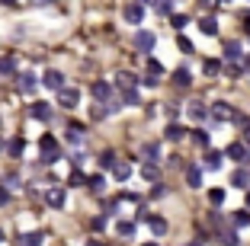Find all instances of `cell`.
<instances>
[{
	"mask_svg": "<svg viewBox=\"0 0 250 246\" xmlns=\"http://www.w3.org/2000/svg\"><path fill=\"white\" fill-rule=\"evenodd\" d=\"M106 205V211H109V214H116L119 211V198H109V202H103Z\"/></svg>",
	"mask_w": 250,
	"mask_h": 246,
	"instance_id": "cell-48",
	"label": "cell"
},
{
	"mask_svg": "<svg viewBox=\"0 0 250 246\" xmlns=\"http://www.w3.org/2000/svg\"><path fill=\"white\" fill-rule=\"evenodd\" d=\"M29 118H36V122H48V118H52V106H48V102H32Z\"/></svg>",
	"mask_w": 250,
	"mask_h": 246,
	"instance_id": "cell-10",
	"label": "cell"
},
{
	"mask_svg": "<svg viewBox=\"0 0 250 246\" xmlns=\"http://www.w3.org/2000/svg\"><path fill=\"white\" fill-rule=\"evenodd\" d=\"M241 22H244V29L250 32V13H241Z\"/></svg>",
	"mask_w": 250,
	"mask_h": 246,
	"instance_id": "cell-52",
	"label": "cell"
},
{
	"mask_svg": "<svg viewBox=\"0 0 250 246\" xmlns=\"http://www.w3.org/2000/svg\"><path fill=\"white\" fill-rule=\"evenodd\" d=\"M170 22H173V29H186V26H189V16H183V13H170Z\"/></svg>",
	"mask_w": 250,
	"mask_h": 246,
	"instance_id": "cell-37",
	"label": "cell"
},
{
	"mask_svg": "<svg viewBox=\"0 0 250 246\" xmlns=\"http://www.w3.org/2000/svg\"><path fill=\"white\" fill-rule=\"evenodd\" d=\"M192 141H196L202 151H208V134H206V131H199V128H196V131H192Z\"/></svg>",
	"mask_w": 250,
	"mask_h": 246,
	"instance_id": "cell-39",
	"label": "cell"
},
{
	"mask_svg": "<svg viewBox=\"0 0 250 246\" xmlns=\"http://www.w3.org/2000/svg\"><path fill=\"white\" fill-rule=\"evenodd\" d=\"M177 48L183 51V55H192V51H196V45H192V42H189L186 36H180V38H177Z\"/></svg>",
	"mask_w": 250,
	"mask_h": 246,
	"instance_id": "cell-38",
	"label": "cell"
},
{
	"mask_svg": "<svg viewBox=\"0 0 250 246\" xmlns=\"http://www.w3.org/2000/svg\"><path fill=\"white\" fill-rule=\"evenodd\" d=\"M71 160H74V167H81L83 160H87V153H81V151H77V153H74V157H71Z\"/></svg>",
	"mask_w": 250,
	"mask_h": 246,
	"instance_id": "cell-51",
	"label": "cell"
},
{
	"mask_svg": "<svg viewBox=\"0 0 250 246\" xmlns=\"http://www.w3.org/2000/svg\"><path fill=\"white\" fill-rule=\"evenodd\" d=\"M186 186H189V189L202 186V170H199V167H186Z\"/></svg>",
	"mask_w": 250,
	"mask_h": 246,
	"instance_id": "cell-20",
	"label": "cell"
},
{
	"mask_svg": "<svg viewBox=\"0 0 250 246\" xmlns=\"http://www.w3.org/2000/svg\"><path fill=\"white\" fill-rule=\"evenodd\" d=\"M199 29L206 32V36H218V19L215 16H202L199 19Z\"/></svg>",
	"mask_w": 250,
	"mask_h": 246,
	"instance_id": "cell-19",
	"label": "cell"
},
{
	"mask_svg": "<svg viewBox=\"0 0 250 246\" xmlns=\"http://www.w3.org/2000/svg\"><path fill=\"white\" fill-rule=\"evenodd\" d=\"M122 19H125V22H132V26H138V22L145 19V0H132V3H125Z\"/></svg>",
	"mask_w": 250,
	"mask_h": 246,
	"instance_id": "cell-3",
	"label": "cell"
},
{
	"mask_svg": "<svg viewBox=\"0 0 250 246\" xmlns=\"http://www.w3.org/2000/svg\"><path fill=\"white\" fill-rule=\"evenodd\" d=\"M96 160H100V167H103V170H112V167H116V163H119L116 151H103V153H100V157H96Z\"/></svg>",
	"mask_w": 250,
	"mask_h": 246,
	"instance_id": "cell-26",
	"label": "cell"
},
{
	"mask_svg": "<svg viewBox=\"0 0 250 246\" xmlns=\"http://www.w3.org/2000/svg\"><path fill=\"white\" fill-rule=\"evenodd\" d=\"M103 227H106V221H103V217H93V221H90V230H96V233H100Z\"/></svg>",
	"mask_w": 250,
	"mask_h": 246,
	"instance_id": "cell-46",
	"label": "cell"
},
{
	"mask_svg": "<svg viewBox=\"0 0 250 246\" xmlns=\"http://www.w3.org/2000/svg\"><path fill=\"white\" fill-rule=\"evenodd\" d=\"M244 71L250 74V55H247V58H244Z\"/></svg>",
	"mask_w": 250,
	"mask_h": 246,
	"instance_id": "cell-55",
	"label": "cell"
},
{
	"mask_svg": "<svg viewBox=\"0 0 250 246\" xmlns=\"http://www.w3.org/2000/svg\"><path fill=\"white\" fill-rule=\"evenodd\" d=\"M225 58H228V61L241 58V42H225Z\"/></svg>",
	"mask_w": 250,
	"mask_h": 246,
	"instance_id": "cell-30",
	"label": "cell"
},
{
	"mask_svg": "<svg viewBox=\"0 0 250 246\" xmlns=\"http://www.w3.org/2000/svg\"><path fill=\"white\" fill-rule=\"evenodd\" d=\"M225 3H228V0H225Z\"/></svg>",
	"mask_w": 250,
	"mask_h": 246,
	"instance_id": "cell-63",
	"label": "cell"
},
{
	"mask_svg": "<svg viewBox=\"0 0 250 246\" xmlns=\"http://www.w3.org/2000/svg\"><path fill=\"white\" fill-rule=\"evenodd\" d=\"M0 3H7V7H10V3H16V0H0Z\"/></svg>",
	"mask_w": 250,
	"mask_h": 246,
	"instance_id": "cell-59",
	"label": "cell"
},
{
	"mask_svg": "<svg viewBox=\"0 0 250 246\" xmlns=\"http://www.w3.org/2000/svg\"><path fill=\"white\" fill-rule=\"evenodd\" d=\"M157 45V36L154 32H147V29H138L135 32V51H145V55H151Z\"/></svg>",
	"mask_w": 250,
	"mask_h": 246,
	"instance_id": "cell-4",
	"label": "cell"
},
{
	"mask_svg": "<svg viewBox=\"0 0 250 246\" xmlns=\"http://www.w3.org/2000/svg\"><path fill=\"white\" fill-rule=\"evenodd\" d=\"M3 151H7V157H22V153H26V141L22 138H10Z\"/></svg>",
	"mask_w": 250,
	"mask_h": 246,
	"instance_id": "cell-13",
	"label": "cell"
},
{
	"mask_svg": "<svg viewBox=\"0 0 250 246\" xmlns=\"http://www.w3.org/2000/svg\"><path fill=\"white\" fill-rule=\"evenodd\" d=\"M244 202H247V208H250V189H247V198H244Z\"/></svg>",
	"mask_w": 250,
	"mask_h": 246,
	"instance_id": "cell-57",
	"label": "cell"
},
{
	"mask_svg": "<svg viewBox=\"0 0 250 246\" xmlns=\"http://www.w3.org/2000/svg\"><path fill=\"white\" fill-rule=\"evenodd\" d=\"M157 83H161V77H154V74H147V77H145V87H157Z\"/></svg>",
	"mask_w": 250,
	"mask_h": 246,
	"instance_id": "cell-49",
	"label": "cell"
},
{
	"mask_svg": "<svg viewBox=\"0 0 250 246\" xmlns=\"http://www.w3.org/2000/svg\"><path fill=\"white\" fill-rule=\"evenodd\" d=\"M164 195H167V186H164V182H154V189H151L147 198H164Z\"/></svg>",
	"mask_w": 250,
	"mask_h": 246,
	"instance_id": "cell-43",
	"label": "cell"
},
{
	"mask_svg": "<svg viewBox=\"0 0 250 246\" xmlns=\"http://www.w3.org/2000/svg\"><path fill=\"white\" fill-rule=\"evenodd\" d=\"M112 176H116L119 182H125L128 176H132V167H128V163H116V167H112Z\"/></svg>",
	"mask_w": 250,
	"mask_h": 246,
	"instance_id": "cell-32",
	"label": "cell"
},
{
	"mask_svg": "<svg viewBox=\"0 0 250 246\" xmlns=\"http://www.w3.org/2000/svg\"><path fill=\"white\" fill-rule=\"evenodd\" d=\"M234 106H228V102H212L208 106V118H215V122H234Z\"/></svg>",
	"mask_w": 250,
	"mask_h": 246,
	"instance_id": "cell-2",
	"label": "cell"
},
{
	"mask_svg": "<svg viewBox=\"0 0 250 246\" xmlns=\"http://www.w3.org/2000/svg\"><path fill=\"white\" fill-rule=\"evenodd\" d=\"M141 246H157V243H141Z\"/></svg>",
	"mask_w": 250,
	"mask_h": 246,
	"instance_id": "cell-60",
	"label": "cell"
},
{
	"mask_svg": "<svg viewBox=\"0 0 250 246\" xmlns=\"http://www.w3.org/2000/svg\"><path fill=\"white\" fill-rule=\"evenodd\" d=\"M141 157L145 160H161V144H145L141 147Z\"/></svg>",
	"mask_w": 250,
	"mask_h": 246,
	"instance_id": "cell-33",
	"label": "cell"
},
{
	"mask_svg": "<svg viewBox=\"0 0 250 246\" xmlns=\"http://www.w3.org/2000/svg\"><path fill=\"white\" fill-rule=\"evenodd\" d=\"M122 198H125V202H141L138 192H122Z\"/></svg>",
	"mask_w": 250,
	"mask_h": 246,
	"instance_id": "cell-50",
	"label": "cell"
},
{
	"mask_svg": "<svg viewBox=\"0 0 250 246\" xmlns=\"http://www.w3.org/2000/svg\"><path fill=\"white\" fill-rule=\"evenodd\" d=\"M199 3H202V7H215V3H218V0H199Z\"/></svg>",
	"mask_w": 250,
	"mask_h": 246,
	"instance_id": "cell-54",
	"label": "cell"
},
{
	"mask_svg": "<svg viewBox=\"0 0 250 246\" xmlns=\"http://www.w3.org/2000/svg\"><path fill=\"white\" fill-rule=\"evenodd\" d=\"M64 141H67V144H74V147H81L83 144V128H81V125H71V128L64 131Z\"/></svg>",
	"mask_w": 250,
	"mask_h": 246,
	"instance_id": "cell-15",
	"label": "cell"
},
{
	"mask_svg": "<svg viewBox=\"0 0 250 246\" xmlns=\"http://www.w3.org/2000/svg\"><path fill=\"white\" fill-rule=\"evenodd\" d=\"M225 71H228L231 77H241V74H244V64H237V61H231V64L225 67Z\"/></svg>",
	"mask_w": 250,
	"mask_h": 246,
	"instance_id": "cell-44",
	"label": "cell"
},
{
	"mask_svg": "<svg viewBox=\"0 0 250 246\" xmlns=\"http://www.w3.org/2000/svg\"><path fill=\"white\" fill-rule=\"evenodd\" d=\"M45 87L48 90H61L64 87V74L61 71H45Z\"/></svg>",
	"mask_w": 250,
	"mask_h": 246,
	"instance_id": "cell-14",
	"label": "cell"
},
{
	"mask_svg": "<svg viewBox=\"0 0 250 246\" xmlns=\"http://www.w3.org/2000/svg\"><path fill=\"white\" fill-rule=\"evenodd\" d=\"M87 246H103V243H100V240H90V243Z\"/></svg>",
	"mask_w": 250,
	"mask_h": 246,
	"instance_id": "cell-56",
	"label": "cell"
},
{
	"mask_svg": "<svg viewBox=\"0 0 250 246\" xmlns=\"http://www.w3.org/2000/svg\"><path fill=\"white\" fill-rule=\"evenodd\" d=\"M141 176H145L147 182H157V179H161V167H157V160H147L145 167H141Z\"/></svg>",
	"mask_w": 250,
	"mask_h": 246,
	"instance_id": "cell-16",
	"label": "cell"
},
{
	"mask_svg": "<svg viewBox=\"0 0 250 246\" xmlns=\"http://www.w3.org/2000/svg\"><path fill=\"white\" fill-rule=\"evenodd\" d=\"M3 186H7V189H16V186H20V173H13V170H10V173L3 176Z\"/></svg>",
	"mask_w": 250,
	"mask_h": 246,
	"instance_id": "cell-42",
	"label": "cell"
},
{
	"mask_svg": "<svg viewBox=\"0 0 250 246\" xmlns=\"http://www.w3.org/2000/svg\"><path fill=\"white\" fill-rule=\"evenodd\" d=\"M42 240H45L42 230H32V233H22L16 243H20V246H42Z\"/></svg>",
	"mask_w": 250,
	"mask_h": 246,
	"instance_id": "cell-17",
	"label": "cell"
},
{
	"mask_svg": "<svg viewBox=\"0 0 250 246\" xmlns=\"http://www.w3.org/2000/svg\"><path fill=\"white\" fill-rule=\"evenodd\" d=\"M173 83H177V87H189V83H192V74L186 71V67H180V71H173Z\"/></svg>",
	"mask_w": 250,
	"mask_h": 246,
	"instance_id": "cell-27",
	"label": "cell"
},
{
	"mask_svg": "<svg viewBox=\"0 0 250 246\" xmlns=\"http://www.w3.org/2000/svg\"><path fill=\"white\" fill-rule=\"evenodd\" d=\"M122 102H125V106H138V102H141V96H138V87H132V90H122Z\"/></svg>",
	"mask_w": 250,
	"mask_h": 246,
	"instance_id": "cell-31",
	"label": "cell"
},
{
	"mask_svg": "<svg viewBox=\"0 0 250 246\" xmlns=\"http://www.w3.org/2000/svg\"><path fill=\"white\" fill-rule=\"evenodd\" d=\"M186 112H189V118H196V122L208 118V109L202 106V102H189V109H186Z\"/></svg>",
	"mask_w": 250,
	"mask_h": 246,
	"instance_id": "cell-25",
	"label": "cell"
},
{
	"mask_svg": "<svg viewBox=\"0 0 250 246\" xmlns=\"http://www.w3.org/2000/svg\"><path fill=\"white\" fill-rule=\"evenodd\" d=\"M208 202L218 208V205H225V189H208Z\"/></svg>",
	"mask_w": 250,
	"mask_h": 246,
	"instance_id": "cell-36",
	"label": "cell"
},
{
	"mask_svg": "<svg viewBox=\"0 0 250 246\" xmlns=\"http://www.w3.org/2000/svg\"><path fill=\"white\" fill-rule=\"evenodd\" d=\"M116 87L119 90H132V87H138V77H135V74H128V71H119L116 74Z\"/></svg>",
	"mask_w": 250,
	"mask_h": 246,
	"instance_id": "cell-11",
	"label": "cell"
},
{
	"mask_svg": "<svg viewBox=\"0 0 250 246\" xmlns=\"http://www.w3.org/2000/svg\"><path fill=\"white\" fill-rule=\"evenodd\" d=\"M7 202H10V189H7V186H0V208H3Z\"/></svg>",
	"mask_w": 250,
	"mask_h": 246,
	"instance_id": "cell-47",
	"label": "cell"
},
{
	"mask_svg": "<svg viewBox=\"0 0 250 246\" xmlns=\"http://www.w3.org/2000/svg\"><path fill=\"white\" fill-rule=\"evenodd\" d=\"M221 160H225V153H218V151H206L202 163H206L208 170H218V167H221Z\"/></svg>",
	"mask_w": 250,
	"mask_h": 246,
	"instance_id": "cell-24",
	"label": "cell"
},
{
	"mask_svg": "<svg viewBox=\"0 0 250 246\" xmlns=\"http://www.w3.org/2000/svg\"><path fill=\"white\" fill-rule=\"evenodd\" d=\"M154 10L161 16H170V13H173V0H154Z\"/></svg>",
	"mask_w": 250,
	"mask_h": 246,
	"instance_id": "cell-34",
	"label": "cell"
},
{
	"mask_svg": "<svg viewBox=\"0 0 250 246\" xmlns=\"http://www.w3.org/2000/svg\"><path fill=\"white\" fill-rule=\"evenodd\" d=\"M202 71H206V77H215V74L221 71V61L218 58H206L202 61Z\"/></svg>",
	"mask_w": 250,
	"mask_h": 246,
	"instance_id": "cell-29",
	"label": "cell"
},
{
	"mask_svg": "<svg viewBox=\"0 0 250 246\" xmlns=\"http://www.w3.org/2000/svg\"><path fill=\"white\" fill-rule=\"evenodd\" d=\"M3 147H7V144H3V141H0V151H3Z\"/></svg>",
	"mask_w": 250,
	"mask_h": 246,
	"instance_id": "cell-61",
	"label": "cell"
},
{
	"mask_svg": "<svg viewBox=\"0 0 250 246\" xmlns=\"http://www.w3.org/2000/svg\"><path fill=\"white\" fill-rule=\"evenodd\" d=\"M67 182H71V186H83L87 179H83V173H81V170H74V173H71V179H67Z\"/></svg>",
	"mask_w": 250,
	"mask_h": 246,
	"instance_id": "cell-45",
	"label": "cell"
},
{
	"mask_svg": "<svg viewBox=\"0 0 250 246\" xmlns=\"http://www.w3.org/2000/svg\"><path fill=\"white\" fill-rule=\"evenodd\" d=\"M135 230H138V224H135V221H128V217H122V221L116 224V233H119V237H135Z\"/></svg>",
	"mask_w": 250,
	"mask_h": 246,
	"instance_id": "cell-18",
	"label": "cell"
},
{
	"mask_svg": "<svg viewBox=\"0 0 250 246\" xmlns=\"http://www.w3.org/2000/svg\"><path fill=\"white\" fill-rule=\"evenodd\" d=\"M0 240H3V230H0Z\"/></svg>",
	"mask_w": 250,
	"mask_h": 246,
	"instance_id": "cell-62",
	"label": "cell"
},
{
	"mask_svg": "<svg viewBox=\"0 0 250 246\" xmlns=\"http://www.w3.org/2000/svg\"><path fill=\"white\" fill-rule=\"evenodd\" d=\"M147 74H154V77H161V74H164V64H161L157 58H151V61H147Z\"/></svg>",
	"mask_w": 250,
	"mask_h": 246,
	"instance_id": "cell-41",
	"label": "cell"
},
{
	"mask_svg": "<svg viewBox=\"0 0 250 246\" xmlns=\"http://www.w3.org/2000/svg\"><path fill=\"white\" fill-rule=\"evenodd\" d=\"M147 224H151V230H154L157 237H164V233H167V217H161V214H151V217H147Z\"/></svg>",
	"mask_w": 250,
	"mask_h": 246,
	"instance_id": "cell-21",
	"label": "cell"
},
{
	"mask_svg": "<svg viewBox=\"0 0 250 246\" xmlns=\"http://www.w3.org/2000/svg\"><path fill=\"white\" fill-rule=\"evenodd\" d=\"M39 147H42V163H58L61 160V147H58V138H55V134H42Z\"/></svg>",
	"mask_w": 250,
	"mask_h": 246,
	"instance_id": "cell-1",
	"label": "cell"
},
{
	"mask_svg": "<svg viewBox=\"0 0 250 246\" xmlns=\"http://www.w3.org/2000/svg\"><path fill=\"white\" fill-rule=\"evenodd\" d=\"M90 93H93V99H96V102H109L116 90H112V83H109V80H96Z\"/></svg>",
	"mask_w": 250,
	"mask_h": 246,
	"instance_id": "cell-6",
	"label": "cell"
},
{
	"mask_svg": "<svg viewBox=\"0 0 250 246\" xmlns=\"http://www.w3.org/2000/svg\"><path fill=\"white\" fill-rule=\"evenodd\" d=\"M87 186H90V189H93V192H103V186H106V179H103V176H100V173H96V176H90V179H87Z\"/></svg>",
	"mask_w": 250,
	"mask_h": 246,
	"instance_id": "cell-40",
	"label": "cell"
},
{
	"mask_svg": "<svg viewBox=\"0 0 250 246\" xmlns=\"http://www.w3.org/2000/svg\"><path fill=\"white\" fill-rule=\"evenodd\" d=\"M231 224H234V227H247L250 224V208L234 211V214H231Z\"/></svg>",
	"mask_w": 250,
	"mask_h": 246,
	"instance_id": "cell-28",
	"label": "cell"
},
{
	"mask_svg": "<svg viewBox=\"0 0 250 246\" xmlns=\"http://www.w3.org/2000/svg\"><path fill=\"white\" fill-rule=\"evenodd\" d=\"M218 240H221L225 246H241V240H237V230H234V224H231V227H221V230H218Z\"/></svg>",
	"mask_w": 250,
	"mask_h": 246,
	"instance_id": "cell-12",
	"label": "cell"
},
{
	"mask_svg": "<svg viewBox=\"0 0 250 246\" xmlns=\"http://www.w3.org/2000/svg\"><path fill=\"white\" fill-rule=\"evenodd\" d=\"M64 202H67V189L64 186H52L48 192H45V205H48V208H64Z\"/></svg>",
	"mask_w": 250,
	"mask_h": 246,
	"instance_id": "cell-5",
	"label": "cell"
},
{
	"mask_svg": "<svg viewBox=\"0 0 250 246\" xmlns=\"http://www.w3.org/2000/svg\"><path fill=\"white\" fill-rule=\"evenodd\" d=\"M186 246H202V243H199V240H192V243H186Z\"/></svg>",
	"mask_w": 250,
	"mask_h": 246,
	"instance_id": "cell-58",
	"label": "cell"
},
{
	"mask_svg": "<svg viewBox=\"0 0 250 246\" xmlns=\"http://www.w3.org/2000/svg\"><path fill=\"white\" fill-rule=\"evenodd\" d=\"M13 74H16V58L3 55V58H0V77H13Z\"/></svg>",
	"mask_w": 250,
	"mask_h": 246,
	"instance_id": "cell-23",
	"label": "cell"
},
{
	"mask_svg": "<svg viewBox=\"0 0 250 246\" xmlns=\"http://www.w3.org/2000/svg\"><path fill=\"white\" fill-rule=\"evenodd\" d=\"M58 102H61L64 109H74L77 102H81V93H77V90H71V87H61V90H58Z\"/></svg>",
	"mask_w": 250,
	"mask_h": 246,
	"instance_id": "cell-9",
	"label": "cell"
},
{
	"mask_svg": "<svg viewBox=\"0 0 250 246\" xmlns=\"http://www.w3.org/2000/svg\"><path fill=\"white\" fill-rule=\"evenodd\" d=\"M164 138H167V141H180V138H183V128H180V125H167Z\"/></svg>",
	"mask_w": 250,
	"mask_h": 246,
	"instance_id": "cell-35",
	"label": "cell"
},
{
	"mask_svg": "<svg viewBox=\"0 0 250 246\" xmlns=\"http://www.w3.org/2000/svg\"><path fill=\"white\" fill-rule=\"evenodd\" d=\"M244 141L250 144V125H244Z\"/></svg>",
	"mask_w": 250,
	"mask_h": 246,
	"instance_id": "cell-53",
	"label": "cell"
},
{
	"mask_svg": "<svg viewBox=\"0 0 250 246\" xmlns=\"http://www.w3.org/2000/svg\"><path fill=\"white\" fill-rule=\"evenodd\" d=\"M225 157H228V160H234V163H244V160L250 157V147H247V141H237V144H228Z\"/></svg>",
	"mask_w": 250,
	"mask_h": 246,
	"instance_id": "cell-7",
	"label": "cell"
},
{
	"mask_svg": "<svg viewBox=\"0 0 250 246\" xmlns=\"http://www.w3.org/2000/svg\"><path fill=\"white\" fill-rule=\"evenodd\" d=\"M231 186L250 189V173H247V170H234V173H231Z\"/></svg>",
	"mask_w": 250,
	"mask_h": 246,
	"instance_id": "cell-22",
	"label": "cell"
},
{
	"mask_svg": "<svg viewBox=\"0 0 250 246\" xmlns=\"http://www.w3.org/2000/svg\"><path fill=\"white\" fill-rule=\"evenodd\" d=\"M16 90H20V93H32V90H36V74L32 71L16 74Z\"/></svg>",
	"mask_w": 250,
	"mask_h": 246,
	"instance_id": "cell-8",
	"label": "cell"
}]
</instances>
